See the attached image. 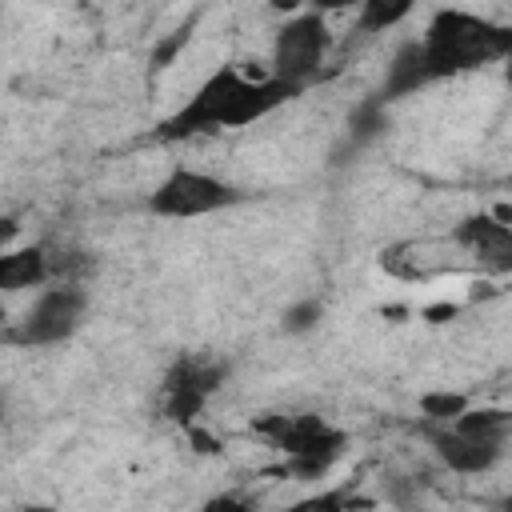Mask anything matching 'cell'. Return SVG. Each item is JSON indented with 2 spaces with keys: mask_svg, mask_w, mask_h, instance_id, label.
I'll return each instance as SVG.
<instances>
[{
  "mask_svg": "<svg viewBox=\"0 0 512 512\" xmlns=\"http://www.w3.org/2000/svg\"><path fill=\"white\" fill-rule=\"evenodd\" d=\"M300 92L304 88H296L280 76L248 80L240 68H216L192 92V100H184L168 120L156 124V140H188V136H204V132L244 128L252 120H264L268 112H276L280 104H288Z\"/></svg>",
  "mask_w": 512,
  "mask_h": 512,
  "instance_id": "1",
  "label": "cell"
},
{
  "mask_svg": "<svg viewBox=\"0 0 512 512\" xmlns=\"http://www.w3.org/2000/svg\"><path fill=\"white\" fill-rule=\"evenodd\" d=\"M420 48H424L432 84L452 80V76L488 68L496 60H508L512 56V24H496L476 12H460V8H440L424 28Z\"/></svg>",
  "mask_w": 512,
  "mask_h": 512,
  "instance_id": "2",
  "label": "cell"
},
{
  "mask_svg": "<svg viewBox=\"0 0 512 512\" xmlns=\"http://www.w3.org/2000/svg\"><path fill=\"white\" fill-rule=\"evenodd\" d=\"M252 432L264 436L272 448L284 452V472L300 476V480H320L348 448V436L340 428H332L324 416L316 412H268L260 420H252Z\"/></svg>",
  "mask_w": 512,
  "mask_h": 512,
  "instance_id": "3",
  "label": "cell"
},
{
  "mask_svg": "<svg viewBox=\"0 0 512 512\" xmlns=\"http://www.w3.org/2000/svg\"><path fill=\"white\" fill-rule=\"evenodd\" d=\"M84 312H88V292L80 288V280H56L52 288H44L36 296V304L20 316V324L4 332V340L24 344V348L60 344L80 328Z\"/></svg>",
  "mask_w": 512,
  "mask_h": 512,
  "instance_id": "4",
  "label": "cell"
},
{
  "mask_svg": "<svg viewBox=\"0 0 512 512\" xmlns=\"http://www.w3.org/2000/svg\"><path fill=\"white\" fill-rule=\"evenodd\" d=\"M244 200V192L220 176L196 172V168H172L156 192L148 196V212L152 216H172V220H196V216H212L224 208H236Z\"/></svg>",
  "mask_w": 512,
  "mask_h": 512,
  "instance_id": "5",
  "label": "cell"
},
{
  "mask_svg": "<svg viewBox=\"0 0 512 512\" xmlns=\"http://www.w3.org/2000/svg\"><path fill=\"white\" fill-rule=\"evenodd\" d=\"M328 44H332V36H328L324 12L312 8L304 16H292L272 40V76H280L296 88H308V80L324 64Z\"/></svg>",
  "mask_w": 512,
  "mask_h": 512,
  "instance_id": "6",
  "label": "cell"
},
{
  "mask_svg": "<svg viewBox=\"0 0 512 512\" xmlns=\"http://www.w3.org/2000/svg\"><path fill=\"white\" fill-rule=\"evenodd\" d=\"M224 376H228V364L200 360V356H180L168 368L164 384H160V416H168L180 428L196 424L204 400L224 384Z\"/></svg>",
  "mask_w": 512,
  "mask_h": 512,
  "instance_id": "7",
  "label": "cell"
},
{
  "mask_svg": "<svg viewBox=\"0 0 512 512\" xmlns=\"http://www.w3.org/2000/svg\"><path fill=\"white\" fill-rule=\"evenodd\" d=\"M424 440L436 448V456L460 472V476H476V472H488L500 456H504V444L508 436H488V432H472V428H460L452 420H424L420 424Z\"/></svg>",
  "mask_w": 512,
  "mask_h": 512,
  "instance_id": "8",
  "label": "cell"
},
{
  "mask_svg": "<svg viewBox=\"0 0 512 512\" xmlns=\"http://www.w3.org/2000/svg\"><path fill=\"white\" fill-rule=\"evenodd\" d=\"M464 248L448 236V240H400V244H388L380 252V268L396 280H432V276H444V272H456L464 260Z\"/></svg>",
  "mask_w": 512,
  "mask_h": 512,
  "instance_id": "9",
  "label": "cell"
},
{
  "mask_svg": "<svg viewBox=\"0 0 512 512\" xmlns=\"http://www.w3.org/2000/svg\"><path fill=\"white\" fill-rule=\"evenodd\" d=\"M452 240L464 248V256L476 268H484L492 276H508L512 272V224L508 220L488 216V212L464 216L452 228Z\"/></svg>",
  "mask_w": 512,
  "mask_h": 512,
  "instance_id": "10",
  "label": "cell"
},
{
  "mask_svg": "<svg viewBox=\"0 0 512 512\" xmlns=\"http://www.w3.org/2000/svg\"><path fill=\"white\" fill-rule=\"evenodd\" d=\"M428 84H432V76H428V64H424V48H420V40H408V44L396 48V56H392V64H388V76H384V84H380V92H376V100H380V104H392V100L412 96V92H420V88H428Z\"/></svg>",
  "mask_w": 512,
  "mask_h": 512,
  "instance_id": "11",
  "label": "cell"
},
{
  "mask_svg": "<svg viewBox=\"0 0 512 512\" xmlns=\"http://www.w3.org/2000/svg\"><path fill=\"white\" fill-rule=\"evenodd\" d=\"M52 272V252L44 244H28V248H12L0 256V288L4 292H20V288H36L48 284Z\"/></svg>",
  "mask_w": 512,
  "mask_h": 512,
  "instance_id": "12",
  "label": "cell"
},
{
  "mask_svg": "<svg viewBox=\"0 0 512 512\" xmlns=\"http://www.w3.org/2000/svg\"><path fill=\"white\" fill-rule=\"evenodd\" d=\"M416 8V0H360V16H356V28L364 36L372 32H384L392 24H400L408 12Z\"/></svg>",
  "mask_w": 512,
  "mask_h": 512,
  "instance_id": "13",
  "label": "cell"
},
{
  "mask_svg": "<svg viewBox=\"0 0 512 512\" xmlns=\"http://www.w3.org/2000/svg\"><path fill=\"white\" fill-rule=\"evenodd\" d=\"M472 400L464 392H424L420 396V412L424 420H456L460 412H468Z\"/></svg>",
  "mask_w": 512,
  "mask_h": 512,
  "instance_id": "14",
  "label": "cell"
},
{
  "mask_svg": "<svg viewBox=\"0 0 512 512\" xmlns=\"http://www.w3.org/2000/svg\"><path fill=\"white\" fill-rule=\"evenodd\" d=\"M320 316H324V304L320 300H300V304H292L284 312V332H308V328H316Z\"/></svg>",
  "mask_w": 512,
  "mask_h": 512,
  "instance_id": "15",
  "label": "cell"
},
{
  "mask_svg": "<svg viewBox=\"0 0 512 512\" xmlns=\"http://www.w3.org/2000/svg\"><path fill=\"white\" fill-rule=\"evenodd\" d=\"M372 500H360V496H352L348 488H340V492H324V496H312V500H304L300 508H368Z\"/></svg>",
  "mask_w": 512,
  "mask_h": 512,
  "instance_id": "16",
  "label": "cell"
},
{
  "mask_svg": "<svg viewBox=\"0 0 512 512\" xmlns=\"http://www.w3.org/2000/svg\"><path fill=\"white\" fill-rule=\"evenodd\" d=\"M184 40H188V24H184V28L176 32V36H168L164 44H156V52H152V72L168 68V64H172V56L180 52V44H184Z\"/></svg>",
  "mask_w": 512,
  "mask_h": 512,
  "instance_id": "17",
  "label": "cell"
},
{
  "mask_svg": "<svg viewBox=\"0 0 512 512\" xmlns=\"http://www.w3.org/2000/svg\"><path fill=\"white\" fill-rule=\"evenodd\" d=\"M348 4H360V0H312L316 12H336V8H348Z\"/></svg>",
  "mask_w": 512,
  "mask_h": 512,
  "instance_id": "18",
  "label": "cell"
},
{
  "mask_svg": "<svg viewBox=\"0 0 512 512\" xmlns=\"http://www.w3.org/2000/svg\"><path fill=\"white\" fill-rule=\"evenodd\" d=\"M504 64H508V68H504V76H508V84H512V56H508Z\"/></svg>",
  "mask_w": 512,
  "mask_h": 512,
  "instance_id": "19",
  "label": "cell"
},
{
  "mask_svg": "<svg viewBox=\"0 0 512 512\" xmlns=\"http://www.w3.org/2000/svg\"><path fill=\"white\" fill-rule=\"evenodd\" d=\"M504 508H508V512H512V496H508V500H504Z\"/></svg>",
  "mask_w": 512,
  "mask_h": 512,
  "instance_id": "20",
  "label": "cell"
}]
</instances>
